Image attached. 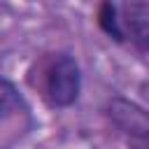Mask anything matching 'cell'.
<instances>
[{
    "mask_svg": "<svg viewBox=\"0 0 149 149\" xmlns=\"http://www.w3.org/2000/svg\"><path fill=\"white\" fill-rule=\"evenodd\" d=\"M77 86H79V74H77V65L61 56L54 58L47 70H44V93L49 95V100L54 105H68L77 98Z\"/></svg>",
    "mask_w": 149,
    "mask_h": 149,
    "instance_id": "cell-1",
    "label": "cell"
},
{
    "mask_svg": "<svg viewBox=\"0 0 149 149\" xmlns=\"http://www.w3.org/2000/svg\"><path fill=\"white\" fill-rule=\"evenodd\" d=\"M9 102H12V88H9V84H7V81H2V79H0V112H2Z\"/></svg>",
    "mask_w": 149,
    "mask_h": 149,
    "instance_id": "cell-2",
    "label": "cell"
}]
</instances>
